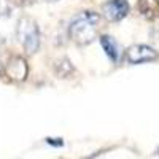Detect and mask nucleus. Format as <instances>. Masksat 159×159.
Wrapping results in <instances>:
<instances>
[{
	"instance_id": "1",
	"label": "nucleus",
	"mask_w": 159,
	"mask_h": 159,
	"mask_svg": "<svg viewBox=\"0 0 159 159\" xmlns=\"http://www.w3.org/2000/svg\"><path fill=\"white\" fill-rule=\"evenodd\" d=\"M100 16L94 11H81L70 21L69 35L78 45H89L96 38Z\"/></svg>"
},
{
	"instance_id": "2",
	"label": "nucleus",
	"mask_w": 159,
	"mask_h": 159,
	"mask_svg": "<svg viewBox=\"0 0 159 159\" xmlns=\"http://www.w3.org/2000/svg\"><path fill=\"white\" fill-rule=\"evenodd\" d=\"M16 38L21 46L34 54L40 49V29L34 19L29 16H22L16 22Z\"/></svg>"
},
{
	"instance_id": "3",
	"label": "nucleus",
	"mask_w": 159,
	"mask_h": 159,
	"mask_svg": "<svg viewBox=\"0 0 159 159\" xmlns=\"http://www.w3.org/2000/svg\"><path fill=\"white\" fill-rule=\"evenodd\" d=\"M126 59L129 64H143V62H153L157 59V51L148 45H132L126 51Z\"/></svg>"
},
{
	"instance_id": "4",
	"label": "nucleus",
	"mask_w": 159,
	"mask_h": 159,
	"mask_svg": "<svg viewBox=\"0 0 159 159\" xmlns=\"http://www.w3.org/2000/svg\"><path fill=\"white\" fill-rule=\"evenodd\" d=\"M129 13V3L127 0H107L102 5V15L107 21L118 22L127 16Z\"/></svg>"
},
{
	"instance_id": "5",
	"label": "nucleus",
	"mask_w": 159,
	"mask_h": 159,
	"mask_svg": "<svg viewBox=\"0 0 159 159\" xmlns=\"http://www.w3.org/2000/svg\"><path fill=\"white\" fill-rule=\"evenodd\" d=\"M5 72H7V76L10 80H13V81H24L27 78L29 67H27V62L22 57L13 56L8 59V62L5 65Z\"/></svg>"
},
{
	"instance_id": "6",
	"label": "nucleus",
	"mask_w": 159,
	"mask_h": 159,
	"mask_svg": "<svg viewBox=\"0 0 159 159\" xmlns=\"http://www.w3.org/2000/svg\"><path fill=\"white\" fill-rule=\"evenodd\" d=\"M100 45L105 51V54L108 56V59L113 64H119V61L123 59V48L111 35H102L100 37Z\"/></svg>"
},
{
	"instance_id": "7",
	"label": "nucleus",
	"mask_w": 159,
	"mask_h": 159,
	"mask_svg": "<svg viewBox=\"0 0 159 159\" xmlns=\"http://www.w3.org/2000/svg\"><path fill=\"white\" fill-rule=\"evenodd\" d=\"M139 10L145 18L153 19L159 15V0H140Z\"/></svg>"
},
{
	"instance_id": "8",
	"label": "nucleus",
	"mask_w": 159,
	"mask_h": 159,
	"mask_svg": "<svg viewBox=\"0 0 159 159\" xmlns=\"http://www.w3.org/2000/svg\"><path fill=\"white\" fill-rule=\"evenodd\" d=\"M54 70L62 78H67L70 75V72H73V65H72V62L69 59H57L56 65H54Z\"/></svg>"
},
{
	"instance_id": "9",
	"label": "nucleus",
	"mask_w": 159,
	"mask_h": 159,
	"mask_svg": "<svg viewBox=\"0 0 159 159\" xmlns=\"http://www.w3.org/2000/svg\"><path fill=\"white\" fill-rule=\"evenodd\" d=\"M46 143L52 145V147H62V145H64L62 139H51V137H48V139H46Z\"/></svg>"
},
{
	"instance_id": "10",
	"label": "nucleus",
	"mask_w": 159,
	"mask_h": 159,
	"mask_svg": "<svg viewBox=\"0 0 159 159\" xmlns=\"http://www.w3.org/2000/svg\"><path fill=\"white\" fill-rule=\"evenodd\" d=\"M45 2H48V3H54V2H59V0H45Z\"/></svg>"
}]
</instances>
